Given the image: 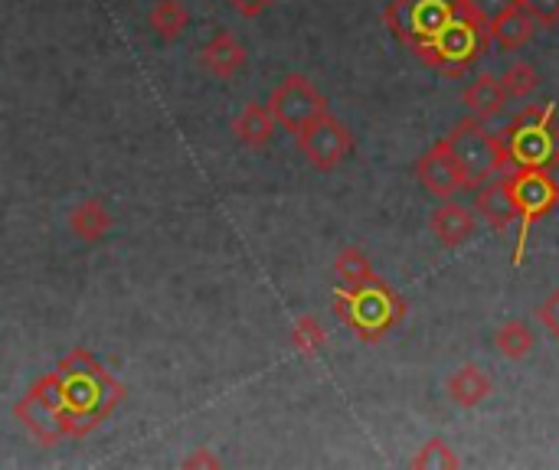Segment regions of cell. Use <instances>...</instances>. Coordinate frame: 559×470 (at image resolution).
I'll use <instances>...</instances> for the list:
<instances>
[{"instance_id":"cell-22","label":"cell","mask_w":559,"mask_h":470,"mask_svg":"<svg viewBox=\"0 0 559 470\" xmlns=\"http://www.w3.org/2000/svg\"><path fill=\"white\" fill-rule=\"evenodd\" d=\"M501 85H504L508 101H524V98H531L540 88V72L531 62H514L501 75Z\"/></svg>"},{"instance_id":"cell-20","label":"cell","mask_w":559,"mask_h":470,"mask_svg":"<svg viewBox=\"0 0 559 470\" xmlns=\"http://www.w3.org/2000/svg\"><path fill=\"white\" fill-rule=\"evenodd\" d=\"M190 23V13L180 0H157L147 13V26L160 36V39H177Z\"/></svg>"},{"instance_id":"cell-18","label":"cell","mask_w":559,"mask_h":470,"mask_svg":"<svg viewBox=\"0 0 559 470\" xmlns=\"http://www.w3.org/2000/svg\"><path fill=\"white\" fill-rule=\"evenodd\" d=\"M491 376L485 370H478L475 363L462 366L452 379H449V399L459 406V409H475L481 406L488 396H491Z\"/></svg>"},{"instance_id":"cell-17","label":"cell","mask_w":559,"mask_h":470,"mask_svg":"<svg viewBox=\"0 0 559 470\" xmlns=\"http://www.w3.org/2000/svg\"><path fill=\"white\" fill-rule=\"evenodd\" d=\"M69 229L82 242H102L111 229V213L102 200H82L69 213Z\"/></svg>"},{"instance_id":"cell-14","label":"cell","mask_w":559,"mask_h":470,"mask_svg":"<svg viewBox=\"0 0 559 470\" xmlns=\"http://www.w3.org/2000/svg\"><path fill=\"white\" fill-rule=\"evenodd\" d=\"M462 101H465V108H468V115H472L475 121H491V118H498V115L504 111L508 95H504L501 79L485 72V75H478V79L462 92Z\"/></svg>"},{"instance_id":"cell-8","label":"cell","mask_w":559,"mask_h":470,"mask_svg":"<svg viewBox=\"0 0 559 470\" xmlns=\"http://www.w3.org/2000/svg\"><path fill=\"white\" fill-rule=\"evenodd\" d=\"M295 141H298V150L305 154V160L321 173L337 170L354 154V144H357L354 131L331 111L324 118H318L314 124H308L305 131H298Z\"/></svg>"},{"instance_id":"cell-31","label":"cell","mask_w":559,"mask_h":470,"mask_svg":"<svg viewBox=\"0 0 559 470\" xmlns=\"http://www.w3.org/2000/svg\"><path fill=\"white\" fill-rule=\"evenodd\" d=\"M550 167H554V170H559V131H557V137H554V154H550Z\"/></svg>"},{"instance_id":"cell-19","label":"cell","mask_w":559,"mask_h":470,"mask_svg":"<svg viewBox=\"0 0 559 470\" xmlns=\"http://www.w3.org/2000/svg\"><path fill=\"white\" fill-rule=\"evenodd\" d=\"M334 275H337L341 288H357V285H367V281L377 278L373 262H370L367 252L357 249V245H347V249L334 258Z\"/></svg>"},{"instance_id":"cell-7","label":"cell","mask_w":559,"mask_h":470,"mask_svg":"<svg viewBox=\"0 0 559 470\" xmlns=\"http://www.w3.org/2000/svg\"><path fill=\"white\" fill-rule=\"evenodd\" d=\"M269 111L278 128H285L288 134H298L308 124H314L318 118H324L331 111V105L308 75L292 72L275 85V92L269 98Z\"/></svg>"},{"instance_id":"cell-30","label":"cell","mask_w":559,"mask_h":470,"mask_svg":"<svg viewBox=\"0 0 559 470\" xmlns=\"http://www.w3.org/2000/svg\"><path fill=\"white\" fill-rule=\"evenodd\" d=\"M183 468H223V461L216 455H210V448H200L197 455H190L183 461Z\"/></svg>"},{"instance_id":"cell-21","label":"cell","mask_w":559,"mask_h":470,"mask_svg":"<svg viewBox=\"0 0 559 470\" xmlns=\"http://www.w3.org/2000/svg\"><path fill=\"white\" fill-rule=\"evenodd\" d=\"M534 330L524 321H504L495 330V347L504 360H524L534 350Z\"/></svg>"},{"instance_id":"cell-11","label":"cell","mask_w":559,"mask_h":470,"mask_svg":"<svg viewBox=\"0 0 559 470\" xmlns=\"http://www.w3.org/2000/svg\"><path fill=\"white\" fill-rule=\"evenodd\" d=\"M246 46L229 29L213 33L210 43L200 49V65L216 79H236L246 69Z\"/></svg>"},{"instance_id":"cell-1","label":"cell","mask_w":559,"mask_h":470,"mask_svg":"<svg viewBox=\"0 0 559 470\" xmlns=\"http://www.w3.org/2000/svg\"><path fill=\"white\" fill-rule=\"evenodd\" d=\"M334 311L364 344H380L403 324L406 301L383 278H373L357 288H337Z\"/></svg>"},{"instance_id":"cell-6","label":"cell","mask_w":559,"mask_h":470,"mask_svg":"<svg viewBox=\"0 0 559 470\" xmlns=\"http://www.w3.org/2000/svg\"><path fill=\"white\" fill-rule=\"evenodd\" d=\"M462 10V0H390L383 10L386 26L393 36L413 49L429 43L455 13Z\"/></svg>"},{"instance_id":"cell-9","label":"cell","mask_w":559,"mask_h":470,"mask_svg":"<svg viewBox=\"0 0 559 470\" xmlns=\"http://www.w3.org/2000/svg\"><path fill=\"white\" fill-rule=\"evenodd\" d=\"M416 177L423 183V190L436 200H455L462 190H472L468 173L462 167V160L455 157L449 137L436 141L416 164Z\"/></svg>"},{"instance_id":"cell-15","label":"cell","mask_w":559,"mask_h":470,"mask_svg":"<svg viewBox=\"0 0 559 470\" xmlns=\"http://www.w3.org/2000/svg\"><path fill=\"white\" fill-rule=\"evenodd\" d=\"M275 118L269 111V105H259V101H249L239 118L233 121V134L239 137V144L252 147V150H262L272 137H275Z\"/></svg>"},{"instance_id":"cell-26","label":"cell","mask_w":559,"mask_h":470,"mask_svg":"<svg viewBox=\"0 0 559 470\" xmlns=\"http://www.w3.org/2000/svg\"><path fill=\"white\" fill-rule=\"evenodd\" d=\"M518 3L527 10V16L537 26H544V29L559 26V0H518Z\"/></svg>"},{"instance_id":"cell-23","label":"cell","mask_w":559,"mask_h":470,"mask_svg":"<svg viewBox=\"0 0 559 470\" xmlns=\"http://www.w3.org/2000/svg\"><path fill=\"white\" fill-rule=\"evenodd\" d=\"M324 344H328V330H324V324L318 317L305 314V317L295 321V327H292V347H295V353L318 357L324 350Z\"/></svg>"},{"instance_id":"cell-13","label":"cell","mask_w":559,"mask_h":470,"mask_svg":"<svg viewBox=\"0 0 559 470\" xmlns=\"http://www.w3.org/2000/svg\"><path fill=\"white\" fill-rule=\"evenodd\" d=\"M540 26L527 16V10L521 7V3H514L511 10H504L501 16H495L491 23H488V36H491V43L498 46V49H504V52H518V49H524L531 39H534V33H537Z\"/></svg>"},{"instance_id":"cell-27","label":"cell","mask_w":559,"mask_h":470,"mask_svg":"<svg viewBox=\"0 0 559 470\" xmlns=\"http://www.w3.org/2000/svg\"><path fill=\"white\" fill-rule=\"evenodd\" d=\"M465 3V10L475 16V20H481L485 26L495 20V16H501L504 10H511L518 0H462Z\"/></svg>"},{"instance_id":"cell-4","label":"cell","mask_w":559,"mask_h":470,"mask_svg":"<svg viewBox=\"0 0 559 470\" xmlns=\"http://www.w3.org/2000/svg\"><path fill=\"white\" fill-rule=\"evenodd\" d=\"M508 177H511V190L521 209V236L514 249V265H524L531 229L557 209L559 183L550 173V167H514V173L508 170Z\"/></svg>"},{"instance_id":"cell-24","label":"cell","mask_w":559,"mask_h":470,"mask_svg":"<svg viewBox=\"0 0 559 470\" xmlns=\"http://www.w3.org/2000/svg\"><path fill=\"white\" fill-rule=\"evenodd\" d=\"M413 470H455L462 468V458L449 448L445 438H432L419 448V455L409 461Z\"/></svg>"},{"instance_id":"cell-28","label":"cell","mask_w":559,"mask_h":470,"mask_svg":"<svg viewBox=\"0 0 559 470\" xmlns=\"http://www.w3.org/2000/svg\"><path fill=\"white\" fill-rule=\"evenodd\" d=\"M537 317H540V324H544V330L559 340V288H554L547 298H544V304L537 308Z\"/></svg>"},{"instance_id":"cell-29","label":"cell","mask_w":559,"mask_h":470,"mask_svg":"<svg viewBox=\"0 0 559 470\" xmlns=\"http://www.w3.org/2000/svg\"><path fill=\"white\" fill-rule=\"evenodd\" d=\"M239 16H246V20H255V16H262L275 0H226Z\"/></svg>"},{"instance_id":"cell-16","label":"cell","mask_w":559,"mask_h":470,"mask_svg":"<svg viewBox=\"0 0 559 470\" xmlns=\"http://www.w3.org/2000/svg\"><path fill=\"white\" fill-rule=\"evenodd\" d=\"M13 415H16V422L39 442V445H46V448H52V445H59L62 442V429H59V422H56V415L49 412V409H43L29 393L13 406Z\"/></svg>"},{"instance_id":"cell-25","label":"cell","mask_w":559,"mask_h":470,"mask_svg":"<svg viewBox=\"0 0 559 470\" xmlns=\"http://www.w3.org/2000/svg\"><path fill=\"white\" fill-rule=\"evenodd\" d=\"M102 370H105V366L95 360V353H92L88 347L69 350V353L59 360V366H56V373L66 376V379H92V376H98Z\"/></svg>"},{"instance_id":"cell-2","label":"cell","mask_w":559,"mask_h":470,"mask_svg":"<svg viewBox=\"0 0 559 470\" xmlns=\"http://www.w3.org/2000/svg\"><path fill=\"white\" fill-rule=\"evenodd\" d=\"M488 46H491L488 26L481 20H475L462 3V10L416 52L423 56V62L429 69L442 72L445 79H462L478 62V56H485Z\"/></svg>"},{"instance_id":"cell-3","label":"cell","mask_w":559,"mask_h":470,"mask_svg":"<svg viewBox=\"0 0 559 470\" xmlns=\"http://www.w3.org/2000/svg\"><path fill=\"white\" fill-rule=\"evenodd\" d=\"M554 115H557L554 101L531 105L501 131V144L511 157V167H550L554 137H557Z\"/></svg>"},{"instance_id":"cell-5","label":"cell","mask_w":559,"mask_h":470,"mask_svg":"<svg viewBox=\"0 0 559 470\" xmlns=\"http://www.w3.org/2000/svg\"><path fill=\"white\" fill-rule=\"evenodd\" d=\"M449 144H452L455 157L462 160L472 190L488 183L491 177H501V173L511 170V157H508V150L501 144V134H488L481 128V121H475V118L462 121L449 134Z\"/></svg>"},{"instance_id":"cell-10","label":"cell","mask_w":559,"mask_h":470,"mask_svg":"<svg viewBox=\"0 0 559 470\" xmlns=\"http://www.w3.org/2000/svg\"><path fill=\"white\" fill-rule=\"evenodd\" d=\"M475 216L485 219V226H491L495 232H508L514 222H521V209L511 190V177H491L488 183L475 186Z\"/></svg>"},{"instance_id":"cell-12","label":"cell","mask_w":559,"mask_h":470,"mask_svg":"<svg viewBox=\"0 0 559 470\" xmlns=\"http://www.w3.org/2000/svg\"><path fill=\"white\" fill-rule=\"evenodd\" d=\"M475 219H478L475 209H468V206H462L455 200H442V206L429 219V229L439 239V245L459 249V245H465L475 236Z\"/></svg>"}]
</instances>
